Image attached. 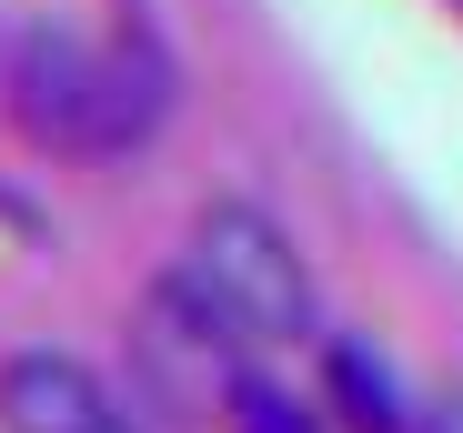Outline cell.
I'll return each instance as SVG.
<instances>
[{
    "instance_id": "3957f363",
    "label": "cell",
    "mask_w": 463,
    "mask_h": 433,
    "mask_svg": "<svg viewBox=\"0 0 463 433\" xmlns=\"http://www.w3.org/2000/svg\"><path fill=\"white\" fill-rule=\"evenodd\" d=\"M0 433H151V423L81 363V353L31 343V353L0 363Z\"/></svg>"
},
{
    "instance_id": "6da1fadb",
    "label": "cell",
    "mask_w": 463,
    "mask_h": 433,
    "mask_svg": "<svg viewBox=\"0 0 463 433\" xmlns=\"http://www.w3.org/2000/svg\"><path fill=\"white\" fill-rule=\"evenodd\" d=\"M162 293H172L212 343L252 353V363H262V353L313 343V272H302L292 232L272 222V212H252V202H212V212H202Z\"/></svg>"
},
{
    "instance_id": "277c9868",
    "label": "cell",
    "mask_w": 463,
    "mask_h": 433,
    "mask_svg": "<svg viewBox=\"0 0 463 433\" xmlns=\"http://www.w3.org/2000/svg\"><path fill=\"white\" fill-rule=\"evenodd\" d=\"M323 383H333V403H343L353 433H433V423H413L423 403L393 383V363L363 353V343H333V353H323Z\"/></svg>"
},
{
    "instance_id": "7a4b0ae2",
    "label": "cell",
    "mask_w": 463,
    "mask_h": 433,
    "mask_svg": "<svg viewBox=\"0 0 463 433\" xmlns=\"http://www.w3.org/2000/svg\"><path fill=\"white\" fill-rule=\"evenodd\" d=\"M11 121L51 152H131L162 121V61L131 41L21 31L11 41Z\"/></svg>"
}]
</instances>
